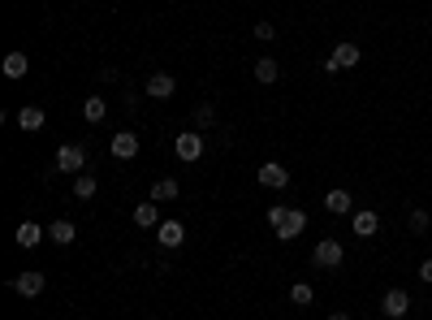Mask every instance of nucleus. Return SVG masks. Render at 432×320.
I'll list each match as a JSON object with an SVG mask.
<instances>
[{"instance_id": "12", "label": "nucleus", "mask_w": 432, "mask_h": 320, "mask_svg": "<svg viewBox=\"0 0 432 320\" xmlns=\"http://www.w3.org/2000/svg\"><path fill=\"white\" fill-rule=\"evenodd\" d=\"M325 208H329L333 217H346V212H355V199H350V190H329Z\"/></svg>"}, {"instance_id": "13", "label": "nucleus", "mask_w": 432, "mask_h": 320, "mask_svg": "<svg viewBox=\"0 0 432 320\" xmlns=\"http://www.w3.org/2000/svg\"><path fill=\"white\" fill-rule=\"evenodd\" d=\"M43 234H48L43 226H35V221H22L18 234H13V243H18V247H39V238H43Z\"/></svg>"}, {"instance_id": "17", "label": "nucleus", "mask_w": 432, "mask_h": 320, "mask_svg": "<svg viewBox=\"0 0 432 320\" xmlns=\"http://www.w3.org/2000/svg\"><path fill=\"white\" fill-rule=\"evenodd\" d=\"M0 70H5V78H26L30 61H26V52H9L5 61H0Z\"/></svg>"}, {"instance_id": "14", "label": "nucleus", "mask_w": 432, "mask_h": 320, "mask_svg": "<svg viewBox=\"0 0 432 320\" xmlns=\"http://www.w3.org/2000/svg\"><path fill=\"white\" fill-rule=\"evenodd\" d=\"M48 238H52L56 247H70L78 238V230H74V221H52V226H48Z\"/></svg>"}, {"instance_id": "1", "label": "nucleus", "mask_w": 432, "mask_h": 320, "mask_svg": "<svg viewBox=\"0 0 432 320\" xmlns=\"http://www.w3.org/2000/svg\"><path fill=\"white\" fill-rule=\"evenodd\" d=\"M342 260H346V251H342L338 238H320L316 251H311V264L316 268H329V273H333V268H342Z\"/></svg>"}, {"instance_id": "25", "label": "nucleus", "mask_w": 432, "mask_h": 320, "mask_svg": "<svg viewBox=\"0 0 432 320\" xmlns=\"http://www.w3.org/2000/svg\"><path fill=\"white\" fill-rule=\"evenodd\" d=\"M212 121H216V108L212 104H199L195 108V126H212Z\"/></svg>"}, {"instance_id": "24", "label": "nucleus", "mask_w": 432, "mask_h": 320, "mask_svg": "<svg viewBox=\"0 0 432 320\" xmlns=\"http://www.w3.org/2000/svg\"><path fill=\"white\" fill-rule=\"evenodd\" d=\"M428 226H432V217L424 212V208H415L411 212V234H428Z\"/></svg>"}, {"instance_id": "9", "label": "nucleus", "mask_w": 432, "mask_h": 320, "mask_svg": "<svg viewBox=\"0 0 432 320\" xmlns=\"http://www.w3.org/2000/svg\"><path fill=\"white\" fill-rule=\"evenodd\" d=\"M108 148H113L117 160H134V156H138V134H134V130H121V134H113V143H108Z\"/></svg>"}, {"instance_id": "22", "label": "nucleus", "mask_w": 432, "mask_h": 320, "mask_svg": "<svg viewBox=\"0 0 432 320\" xmlns=\"http://www.w3.org/2000/svg\"><path fill=\"white\" fill-rule=\"evenodd\" d=\"M95 195V173H78L74 178V199H91Z\"/></svg>"}, {"instance_id": "6", "label": "nucleus", "mask_w": 432, "mask_h": 320, "mask_svg": "<svg viewBox=\"0 0 432 320\" xmlns=\"http://www.w3.org/2000/svg\"><path fill=\"white\" fill-rule=\"evenodd\" d=\"M302 230H307V212H302V208H290L285 221L277 226V238H281V243H290V238H298Z\"/></svg>"}, {"instance_id": "26", "label": "nucleus", "mask_w": 432, "mask_h": 320, "mask_svg": "<svg viewBox=\"0 0 432 320\" xmlns=\"http://www.w3.org/2000/svg\"><path fill=\"white\" fill-rule=\"evenodd\" d=\"M285 212H290V208H285V203H273V208H268V226H281V221H285Z\"/></svg>"}, {"instance_id": "15", "label": "nucleus", "mask_w": 432, "mask_h": 320, "mask_svg": "<svg viewBox=\"0 0 432 320\" xmlns=\"http://www.w3.org/2000/svg\"><path fill=\"white\" fill-rule=\"evenodd\" d=\"M134 226H143V230H156V226H160V212H156V199H143V203L134 208Z\"/></svg>"}, {"instance_id": "4", "label": "nucleus", "mask_w": 432, "mask_h": 320, "mask_svg": "<svg viewBox=\"0 0 432 320\" xmlns=\"http://www.w3.org/2000/svg\"><path fill=\"white\" fill-rule=\"evenodd\" d=\"M56 169L61 173H83L87 169V148H83V143H65V148H56Z\"/></svg>"}, {"instance_id": "5", "label": "nucleus", "mask_w": 432, "mask_h": 320, "mask_svg": "<svg viewBox=\"0 0 432 320\" xmlns=\"http://www.w3.org/2000/svg\"><path fill=\"white\" fill-rule=\"evenodd\" d=\"M359 61H363V52H359L355 43H338V48H333V57L325 61V70H329V74H338V70H355Z\"/></svg>"}, {"instance_id": "27", "label": "nucleus", "mask_w": 432, "mask_h": 320, "mask_svg": "<svg viewBox=\"0 0 432 320\" xmlns=\"http://www.w3.org/2000/svg\"><path fill=\"white\" fill-rule=\"evenodd\" d=\"M255 39H277V26L273 22H255Z\"/></svg>"}, {"instance_id": "2", "label": "nucleus", "mask_w": 432, "mask_h": 320, "mask_svg": "<svg viewBox=\"0 0 432 320\" xmlns=\"http://www.w3.org/2000/svg\"><path fill=\"white\" fill-rule=\"evenodd\" d=\"M173 152H178V160H186V165H199V156H203V134H199V130H182L178 139H173Z\"/></svg>"}, {"instance_id": "21", "label": "nucleus", "mask_w": 432, "mask_h": 320, "mask_svg": "<svg viewBox=\"0 0 432 320\" xmlns=\"http://www.w3.org/2000/svg\"><path fill=\"white\" fill-rule=\"evenodd\" d=\"M277 61L273 57H260V61H255V78H260V83H277Z\"/></svg>"}, {"instance_id": "8", "label": "nucleus", "mask_w": 432, "mask_h": 320, "mask_svg": "<svg viewBox=\"0 0 432 320\" xmlns=\"http://www.w3.org/2000/svg\"><path fill=\"white\" fill-rule=\"evenodd\" d=\"M43 286H48V277H43V273H18V277H13V290H18L22 299L43 294Z\"/></svg>"}, {"instance_id": "20", "label": "nucleus", "mask_w": 432, "mask_h": 320, "mask_svg": "<svg viewBox=\"0 0 432 320\" xmlns=\"http://www.w3.org/2000/svg\"><path fill=\"white\" fill-rule=\"evenodd\" d=\"M104 113H108V104H104V95H91V100L83 104V117L95 126V121H104Z\"/></svg>"}, {"instance_id": "29", "label": "nucleus", "mask_w": 432, "mask_h": 320, "mask_svg": "<svg viewBox=\"0 0 432 320\" xmlns=\"http://www.w3.org/2000/svg\"><path fill=\"white\" fill-rule=\"evenodd\" d=\"M329 320H350V316H346V312H333V316H329Z\"/></svg>"}, {"instance_id": "16", "label": "nucleus", "mask_w": 432, "mask_h": 320, "mask_svg": "<svg viewBox=\"0 0 432 320\" xmlns=\"http://www.w3.org/2000/svg\"><path fill=\"white\" fill-rule=\"evenodd\" d=\"M43 121H48V117H43V108H39V104H26L22 113H18V126H22V130H30V134L43 130Z\"/></svg>"}, {"instance_id": "19", "label": "nucleus", "mask_w": 432, "mask_h": 320, "mask_svg": "<svg viewBox=\"0 0 432 320\" xmlns=\"http://www.w3.org/2000/svg\"><path fill=\"white\" fill-rule=\"evenodd\" d=\"M178 195H182L178 178H160V182L152 186V199H156V203H169V199H178Z\"/></svg>"}, {"instance_id": "18", "label": "nucleus", "mask_w": 432, "mask_h": 320, "mask_svg": "<svg viewBox=\"0 0 432 320\" xmlns=\"http://www.w3.org/2000/svg\"><path fill=\"white\" fill-rule=\"evenodd\" d=\"M350 230H355L359 238H372L380 230V217L376 212H355V221H350Z\"/></svg>"}, {"instance_id": "3", "label": "nucleus", "mask_w": 432, "mask_h": 320, "mask_svg": "<svg viewBox=\"0 0 432 320\" xmlns=\"http://www.w3.org/2000/svg\"><path fill=\"white\" fill-rule=\"evenodd\" d=\"M255 178H260V186H264V190H285V186H290V169H285L281 160H264Z\"/></svg>"}, {"instance_id": "7", "label": "nucleus", "mask_w": 432, "mask_h": 320, "mask_svg": "<svg viewBox=\"0 0 432 320\" xmlns=\"http://www.w3.org/2000/svg\"><path fill=\"white\" fill-rule=\"evenodd\" d=\"M156 238H160V247H182L186 243V226H182V221H160Z\"/></svg>"}, {"instance_id": "11", "label": "nucleus", "mask_w": 432, "mask_h": 320, "mask_svg": "<svg viewBox=\"0 0 432 320\" xmlns=\"http://www.w3.org/2000/svg\"><path fill=\"white\" fill-rule=\"evenodd\" d=\"M173 91H178L173 74H152V78H147V95H152V100H169Z\"/></svg>"}, {"instance_id": "23", "label": "nucleus", "mask_w": 432, "mask_h": 320, "mask_svg": "<svg viewBox=\"0 0 432 320\" xmlns=\"http://www.w3.org/2000/svg\"><path fill=\"white\" fill-rule=\"evenodd\" d=\"M311 299H316V294H311V286H307V281H294V286H290V303H298V308H307Z\"/></svg>"}, {"instance_id": "28", "label": "nucleus", "mask_w": 432, "mask_h": 320, "mask_svg": "<svg viewBox=\"0 0 432 320\" xmlns=\"http://www.w3.org/2000/svg\"><path fill=\"white\" fill-rule=\"evenodd\" d=\"M420 281H424V286H432V260H424V264H420Z\"/></svg>"}, {"instance_id": "10", "label": "nucleus", "mask_w": 432, "mask_h": 320, "mask_svg": "<svg viewBox=\"0 0 432 320\" xmlns=\"http://www.w3.org/2000/svg\"><path fill=\"white\" fill-rule=\"evenodd\" d=\"M380 308H385V316H407L411 312V294L407 290H385V299H380Z\"/></svg>"}]
</instances>
